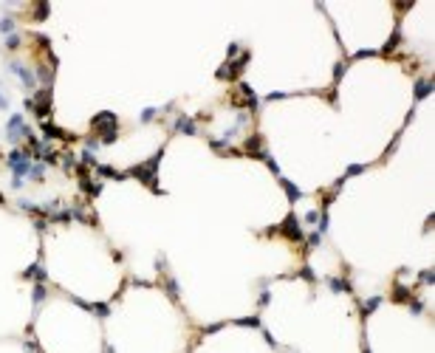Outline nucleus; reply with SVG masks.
<instances>
[{
    "label": "nucleus",
    "instance_id": "f257e3e1",
    "mask_svg": "<svg viewBox=\"0 0 435 353\" xmlns=\"http://www.w3.org/2000/svg\"><path fill=\"white\" fill-rule=\"evenodd\" d=\"M6 133H9V139H12V142H20L23 136H26V139L32 136V133H29V128H26V119H23V113H15V116L9 119Z\"/></svg>",
    "mask_w": 435,
    "mask_h": 353
},
{
    "label": "nucleus",
    "instance_id": "f03ea898",
    "mask_svg": "<svg viewBox=\"0 0 435 353\" xmlns=\"http://www.w3.org/2000/svg\"><path fill=\"white\" fill-rule=\"evenodd\" d=\"M176 130H181V133H190V136H193L198 128H195L193 119H187V116H178V119H176Z\"/></svg>",
    "mask_w": 435,
    "mask_h": 353
},
{
    "label": "nucleus",
    "instance_id": "7ed1b4c3",
    "mask_svg": "<svg viewBox=\"0 0 435 353\" xmlns=\"http://www.w3.org/2000/svg\"><path fill=\"white\" fill-rule=\"evenodd\" d=\"M46 297H48V291H46V286H37V289H34V303H37V305L43 303Z\"/></svg>",
    "mask_w": 435,
    "mask_h": 353
},
{
    "label": "nucleus",
    "instance_id": "20e7f679",
    "mask_svg": "<svg viewBox=\"0 0 435 353\" xmlns=\"http://www.w3.org/2000/svg\"><path fill=\"white\" fill-rule=\"evenodd\" d=\"M0 32L12 34V32H15V20H9V17H6V20H0Z\"/></svg>",
    "mask_w": 435,
    "mask_h": 353
},
{
    "label": "nucleus",
    "instance_id": "39448f33",
    "mask_svg": "<svg viewBox=\"0 0 435 353\" xmlns=\"http://www.w3.org/2000/svg\"><path fill=\"white\" fill-rule=\"evenodd\" d=\"M156 113H159V108H145V111H142V122H153Z\"/></svg>",
    "mask_w": 435,
    "mask_h": 353
},
{
    "label": "nucleus",
    "instance_id": "423d86ee",
    "mask_svg": "<svg viewBox=\"0 0 435 353\" xmlns=\"http://www.w3.org/2000/svg\"><path fill=\"white\" fill-rule=\"evenodd\" d=\"M6 46H9V48H17V46H20V37H17V34H12V37L6 40Z\"/></svg>",
    "mask_w": 435,
    "mask_h": 353
},
{
    "label": "nucleus",
    "instance_id": "0eeeda50",
    "mask_svg": "<svg viewBox=\"0 0 435 353\" xmlns=\"http://www.w3.org/2000/svg\"><path fill=\"white\" fill-rule=\"evenodd\" d=\"M0 108H9V102H6V96L0 94Z\"/></svg>",
    "mask_w": 435,
    "mask_h": 353
}]
</instances>
